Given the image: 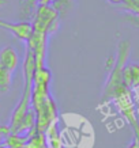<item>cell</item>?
<instances>
[{"instance_id":"ba28073f","label":"cell","mask_w":139,"mask_h":148,"mask_svg":"<svg viewBox=\"0 0 139 148\" xmlns=\"http://www.w3.org/2000/svg\"><path fill=\"white\" fill-rule=\"evenodd\" d=\"M45 139H46V148H64L62 137L57 130V122L52 124L45 130Z\"/></svg>"},{"instance_id":"9c48e42d","label":"cell","mask_w":139,"mask_h":148,"mask_svg":"<svg viewBox=\"0 0 139 148\" xmlns=\"http://www.w3.org/2000/svg\"><path fill=\"white\" fill-rule=\"evenodd\" d=\"M25 148H46L45 132H37L36 128L27 135Z\"/></svg>"},{"instance_id":"2e32d148","label":"cell","mask_w":139,"mask_h":148,"mask_svg":"<svg viewBox=\"0 0 139 148\" xmlns=\"http://www.w3.org/2000/svg\"><path fill=\"white\" fill-rule=\"evenodd\" d=\"M3 139H4V137H3V136L0 135V144H1V141H3Z\"/></svg>"},{"instance_id":"3957f363","label":"cell","mask_w":139,"mask_h":148,"mask_svg":"<svg viewBox=\"0 0 139 148\" xmlns=\"http://www.w3.org/2000/svg\"><path fill=\"white\" fill-rule=\"evenodd\" d=\"M113 101H115V105H116L119 113L124 117L127 124L131 126V129H132V132L135 135V139L139 140V120H138V116H136V110H135L131 90H126L123 92H120Z\"/></svg>"},{"instance_id":"5b68a950","label":"cell","mask_w":139,"mask_h":148,"mask_svg":"<svg viewBox=\"0 0 139 148\" xmlns=\"http://www.w3.org/2000/svg\"><path fill=\"white\" fill-rule=\"evenodd\" d=\"M0 29H4L11 33L15 38L25 41V42H27L33 33L32 23L29 22H8V21L0 19Z\"/></svg>"},{"instance_id":"277c9868","label":"cell","mask_w":139,"mask_h":148,"mask_svg":"<svg viewBox=\"0 0 139 148\" xmlns=\"http://www.w3.org/2000/svg\"><path fill=\"white\" fill-rule=\"evenodd\" d=\"M36 114V130L37 132H45L52 124H56L59 120L57 106L52 95H49L44 102L38 105L36 109H33Z\"/></svg>"},{"instance_id":"9a60e30c","label":"cell","mask_w":139,"mask_h":148,"mask_svg":"<svg viewBox=\"0 0 139 148\" xmlns=\"http://www.w3.org/2000/svg\"><path fill=\"white\" fill-rule=\"evenodd\" d=\"M8 3V0H0V7L1 5H4V4H7Z\"/></svg>"},{"instance_id":"6da1fadb","label":"cell","mask_w":139,"mask_h":148,"mask_svg":"<svg viewBox=\"0 0 139 148\" xmlns=\"http://www.w3.org/2000/svg\"><path fill=\"white\" fill-rule=\"evenodd\" d=\"M130 52L131 42L127 40H121L117 45L116 56H115V58H112V65L109 67V73H108L102 95H101V103L113 101L120 92L130 90L123 82V69L127 65Z\"/></svg>"},{"instance_id":"8fae6325","label":"cell","mask_w":139,"mask_h":148,"mask_svg":"<svg viewBox=\"0 0 139 148\" xmlns=\"http://www.w3.org/2000/svg\"><path fill=\"white\" fill-rule=\"evenodd\" d=\"M11 80H12V72L0 65V92H7L10 90Z\"/></svg>"},{"instance_id":"5bb4252c","label":"cell","mask_w":139,"mask_h":148,"mask_svg":"<svg viewBox=\"0 0 139 148\" xmlns=\"http://www.w3.org/2000/svg\"><path fill=\"white\" fill-rule=\"evenodd\" d=\"M40 1V4H50L53 0H38Z\"/></svg>"},{"instance_id":"4fadbf2b","label":"cell","mask_w":139,"mask_h":148,"mask_svg":"<svg viewBox=\"0 0 139 148\" xmlns=\"http://www.w3.org/2000/svg\"><path fill=\"white\" fill-rule=\"evenodd\" d=\"M109 3H112V4H121L123 3V0H108Z\"/></svg>"},{"instance_id":"7c38bea8","label":"cell","mask_w":139,"mask_h":148,"mask_svg":"<svg viewBox=\"0 0 139 148\" xmlns=\"http://www.w3.org/2000/svg\"><path fill=\"white\" fill-rule=\"evenodd\" d=\"M128 148H139V140L134 139V140H132V143L128 145Z\"/></svg>"},{"instance_id":"8992f818","label":"cell","mask_w":139,"mask_h":148,"mask_svg":"<svg viewBox=\"0 0 139 148\" xmlns=\"http://www.w3.org/2000/svg\"><path fill=\"white\" fill-rule=\"evenodd\" d=\"M0 65L8 69L10 72H14L19 65V56L18 52L12 46H4L0 50Z\"/></svg>"},{"instance_id":"30bf717a","label":"cell","mask_w":139,"mask_h":148,"mask_svg":"<svg viewBox=\"0 0 139 148\" xmlns=\"http://www.w3.org/2000/svg\"><path fill=\"white\" fill-rule=\"evenodd\" d=\"M29 135V133H27ZM27 135H21V133H8L3 139V145L6 148H25V144H26L27 140Z\"/></svg>"},{"instance_id":"7a4b0ae2","label":"cell","mask_w":139,"mask_h":148,"mask_svg":"<svg viewBox=\"0 0 139 148\" xmlns=\"http://www.w3.org/2000/svg\"><path fill=\"white\" fill-rule=\"evenodd\" d=\"M59 16L60 15L57 11L50 4H40L33 16V32L42 33L46 36L55 33L59 27Z\"/></svg>"},{"instance_id":"52a82bcc","label":"cell","mask_w":139,"mask_h":148,"mask_svg":"<svg viewBox=\"0 0 139 148\" xmlns=\"http://www.w3.org/2000/svg\"><path fill=\"white\" fill-rule=\"evenodd\" d=\"M123 82L130 90L139 87V64L127 63L123 69Z\"/></svg>"}]
</instances>
